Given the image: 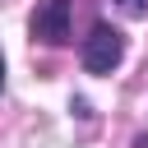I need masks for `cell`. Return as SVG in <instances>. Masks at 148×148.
Listing matches in <instances>:
<instances>
[{"label":"cell","instance_id":"6da1fadb","mask_svg":"<svg viewBox=\"0 0 148 148\" xmlns=\"http://www.w3.org/2000/svg\"><path fill=\"white\" fill-rule=\"evenodd\" d=\"M125 56V32L111 28V23H97L88 37H83V69L88 74H111Z\"/></svg>","mask_w":148,"mask_h":148},{"label":"cell","instance_id":"7a4b0ae2","mask_svg":"<svg viewBox=\"0 0 148 148\" xmlns=\"http://www.w3.org/2000/svg\"><path fill=\"white\" fill-rule=\"evenodd\" d=\"M69 14H74V5H69V0H42V5H37V14H32V37H37V42H46V46L69 42Z\"/></svg>","mask_w":148,"mask_h":148},{"label":"cell","instance_id":"3957f363","mask_svg":"<svg viewBox=\"0 0 148 148\" xmlns=\"http://www.w3.org/2000/svg\"><path fill=\"white\" fill-rule=\"evenodd\" d=\"M116 5H120V9H125V14H134V18H139V14H143V9H148V0H116Z\"/></svg>","mask_w":148,"mask_h":148},{"label":"cell","instance_id":"277c9868","mask_svg":"<svg viewBox=\"0 0 148 148\" xmlns=\"http://www.w3.org/2000/svg\"><path fill=\"white\" fill-rule=\"evenodd\" d=\"M0 88H5V56H0Z\"/></svg>","mask_w":148,"mask_h":148}]
</instances>
